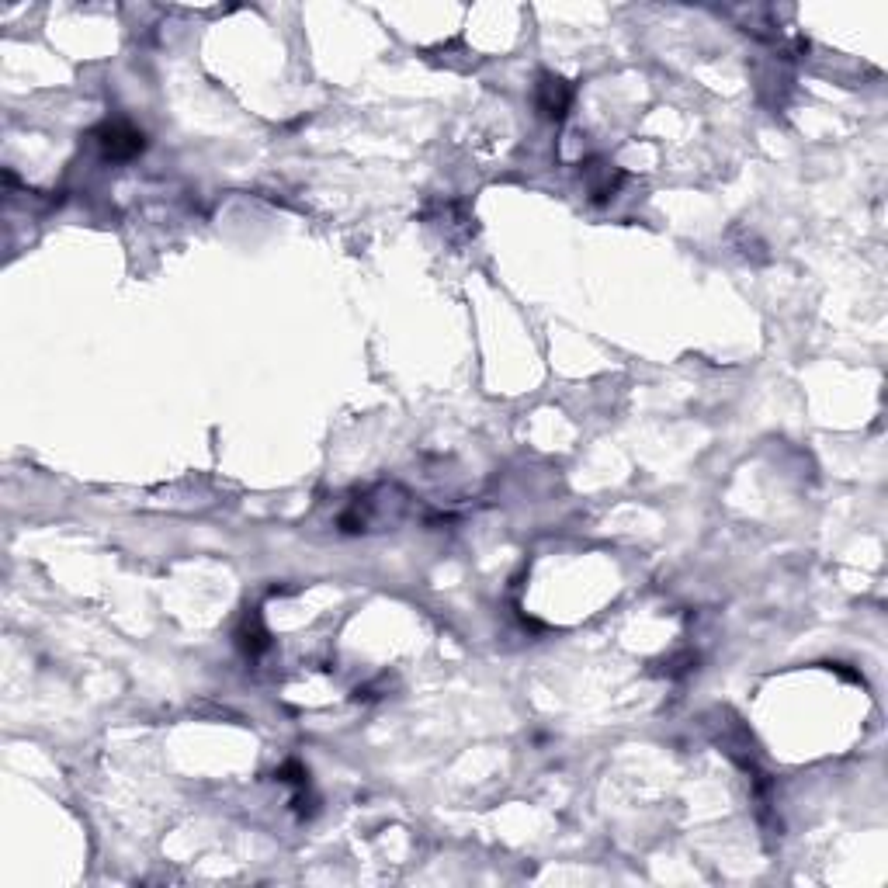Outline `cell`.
I'll return each mask as SVG.
<instances>
[{
  "label": "cell",
  "mask_w": 888,
  "mask_h": 888,
  "mask_svg": "<svg viewBox=\"0 0 888 888\" xmlns=\"http://www.w3.org/2000/svg\"><path fill=\"white\" fill-rule=\"evenodd\" d=\"M94 143H98L101 157L111 160V164H122V160H132L146 150V136L129 122H105L94 132Z\"/></svg>",
  "instance_id": "cell-1"
},
{
  "label": "cell",
  "mask_w": 888,
  "mask_h": 888,
  "mask_svg": "<svg viewBox=\"0 0 888 888\" xmlns=\"http://www.w3.org/2000/svg\"><path fill=\"white\" fill-rule=\"evenodd\" d=\"M240 646L247 649L250 656H261L264 649H268V632H264V628L257 625V621H250V625L240 632Z\"/></svg>",
  "instance_id": "cell-4"
},
{
  "label": "cell",
  "mask_w": 888,
  "mask_h": 888,
  "mask_svg": "<svg viewBox=\"0 0 888 888\" xmlns=\"http://www.w3.org/2000/svg\"><path fill=\"white\" fill-rule=\"evenodd\" d=\"M583 181H587V191L594 202H608V198H614V191L621 188V170L608 164V160H587Z\"/></svg>",
  "instance_id": "cell-3"
},
{
  "label": "cell",
  "mask_w": 888,
  "mask_h": 888,
  "mask_svg": "<svg viewBox=\"0 0 888 888\" xmlns=\"http://www.w3.org/2000/svg\"><path fill=\"white\" fill-rule=\"evenodd\" d=\"M569 105H573V87H569L566 80L552 77V73L538 80V111H542L545 118H555V122H559V118L569 111Z\"/></svg>",
  "instance_id": "cell-2"
}]
</instances>
